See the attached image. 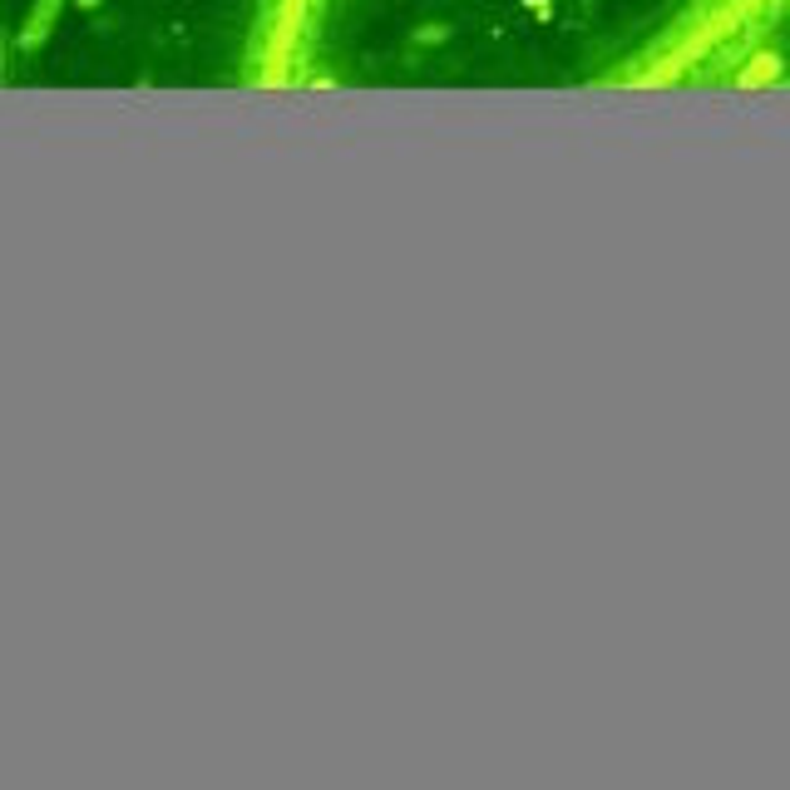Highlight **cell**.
Here are the masks:
<instances>
[{
  "instance_id": "6da1fadb",
  "label": "cell",
  "mask_w": 790,
  "mask_h": 790,
  "mask_svg": "<svg viewBox=\"0 0 790 790\" xmlns=\"http://www.w3.org/2000/svg\"><path fill=\"white\" fill-rule=\"evenodd\" d=\"M731 0H292L282 25L287 75H386L415 70L435 40L514 45V75H662L692 40H707Z\"/></svg>"
}]
</instances>
